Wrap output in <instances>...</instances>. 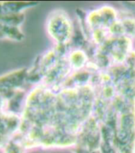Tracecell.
Masks as SVG:
<instances>
[{
  "label": "cell",
  "mask_w": 135,
  "mask_h": 153,
  "mask_svg": "<svg viewBox=\"0 0 135 153\" xmlns=\"http://www.w3.org/2000/svg\"><path fill=\"white\" fill-rule=\"evenodd\" d=\"M28 69H17L0 76V91L25 89L27 85Z\"/></svg>",
  "instance_id": "cell-1"
},
{
  "label": "cell",
  "mask_w": 135,
  "mask_h": 153,
  "mask_svg": "<svg viewBox=\"0 0 135 153\" xmlns=\"http://www.w3.org/2000/svg\"><path fill=\"white\" fill-rule=\"evenodd\" d=\"M28 94H26L25 89L18 90L15 94L7 101V110L6 113L11 114L22 116L25 109V101Z\"/></svg>",
  "instance_id": "cell-2"
},
{
  "label": "cell",
  "mask_w": 135,
  "mask_h": 153,
  "mask_svg": "<svg viewBox=\"0 0 135 153\" xmlns=\"http://www.w3.org/2000/svg\"><path fill=\"white\" fill-rule=\"evenodd\" d=\"M24 37L21 27L7 25L0 22V40L22 41Z\"/></svg>",
  "instance_id": "cell-3"
},
{
  "label": "cell",
  "mask_w": 135,
  "mask_h": 153,
  "mask_svg": "<svg viewBox=\"0 0 135 153\" xmlns=\"http://www.w3.org/2000/svg\"><path fill=\"white\" fill-rule=\"evenodd\" d=\"M25 21L24 13L20 14H0V22L4 24L21 27Z\"/></svg>",
  "instance_id": "cell-4"
},
{
  "label": "cell",
  "mask_w": 135,
  "mask_h": 153,
  "mask_svg": "<svg viewBox=\"0 0 135 153\" xmlns=\"http://www.w3.org/2000/svg\"><path fill=\"white\" fill-rule=\"evenodd\" d=\"M25 151L19 140L14 137L2 149V153H22Z\"/></svg>",
  "instance_id": "cell-5"
},
{
  "label": "cell",
  "mask_w": 135,
  "mask_h": 153,
  "mask_svg": "<svg viewBox=\"0 0 135 153\" xmlns=\"http://www.w3.org/2000/svg\"><path fill=\"white\" fill-rule=\"evenodd\" d=\"M7 100L4 96L0 93V113H6Z\"/></svg>",
  "instance_id": "cell-6"
},
{
  "label": "cell",
  "mask_w": 135,
  "mask_h": 153,
  "mask_svg": "<svg viewBox=\"0 0 135 153\" xmlns=\"http://www.w3.org/2000/svg\"><path fill=\"white\" fill-rule=\"evenodd\" d=\"M25 151H24V152H22V153H25Z\"/></svg>",
  "instance_id": "cell-7"
}]
</instances>
